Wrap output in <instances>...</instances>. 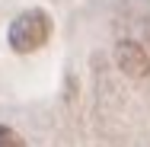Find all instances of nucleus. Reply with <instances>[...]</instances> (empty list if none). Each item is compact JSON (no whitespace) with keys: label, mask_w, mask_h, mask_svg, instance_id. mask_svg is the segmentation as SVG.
Segmentation results:
<instances>
[{"label":"nucleus","mask_w":150,"mask_h":147,"mask_svg":"<svg viewBox=\"0 0 150 147\" xmlns=\"http://www.w3.org/2000/svg\"><path fill=\"white\" fill-rule=\"evenodd\" d=\"M51 16L42 10V6H32V10H23L10 29H6V38H10V48L19 51V55H32L38 51L48 38H51Z\"/></svg>","instance_id":"f257e3e1"},{"label":"nucleus","mask_w":150,"mask_h":147,"mask_svg":"<svg viewBox=\"0 0 150 147\" xmlns=\"http://www.w3.org/2000/svg\"><path fill=\"white\" fill-rule=\"evenodd\" d=\"M115 61H118L121 74H128L131 80L150 77V55L137 45V42H118V48H115Z\"/></svg>","instance_id":"f03ea898"},{"label":"nucleus","mask_w":150,"mask_h":147,"mask_svg":"<svg viewBox=\"0 0 150 147\" xmlns=\"http://www.w3.org/2000/svg\"><path fill=\"white\" fill-rule=\"evenodd\" d=\"M0 147H26V141H23L19 131H13L10 125H0Z\"/></svg>","instance_id":"7ed1b4c3"}]
</instances>
